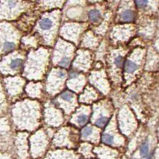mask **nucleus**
I'll list each match as a JSON object with an SVG mask.
<instances>
[{
  "mask_svg": "<svg viewBox=\"0 0 159 159\" xmlns=\"http://www.w3.org/2000/svg\"><path fill=\"white\" fill-rule=\"evenodd\" d=\"M53 26H54V22L49 17H43L39 22V27L42 30H49L53 27Z\"/></svg>",
  "mask_w": 159,
  "mask_h": 159,
  "instance_id": "f257e3e1",
  "label": "nucleus"
},
{
  "mask_svg": "<svg viewBox=\"0 0 159 159\" xmlns=\"http://www.w3.org/2000/svg\"><path fill=\"white\" fill-rule=\"evenodd\" d=\"M134 12L131 10H126L121 15V20L124 22H132L134 20Z\"/></svg>",
  "mask_w": 159,
  "mask_h": 159,
  "instance_id": "f03ea898",
  "label": "nucleus"
},
{
  "mask_svg": "<svg viewBox=\"0 0 159 159\" xmlns=\"http://www.w3.org/2000/svg\"><path fill=\"white\" fill-rule=\"evenodd\" d=\"M89 18L91 20V22H94V23H97L98 22L101 18V15L100 11L98 10H91L88 14Z\"/></svg>",
  "mask_w": 159,
  "mask_h": 159,
  "instance_id": "7ed1b4c3",
  "label": "nucleus"
},
{
  "mask_svg": "<svg viewBox=\"0 0 159 159\" xmlns=\"http://www.w3.org/2000/svg\"><path fill=\"white\" fill-rule=\"evenodd\" d=\"M137 69V65L134 62L131 60H128L125 63V70L128 74H133L134 73Z\"/></svg>",
  "mask_w": 159,
  "mask_h": 159,
  "instance_id": "20e7f679",
  "label": "nucleus"
},
{
  "mask_svg": "<svg viewBox=\"0 0 159 159\" xmlns=\"http://www.w3.org/2000/svg\"><path fill=\"white\" fill-rule=\"evenodd\" d=\"M109 121H110V118H109L108 117L101 116V117H99L98 118H97L94 123H95V126H97L98 127L103 128V127H105L108 124Z\"/></svg>",
  "mask_w": 159,
  "mask_h": 159,
  "instance_id": "39448f33",
  "label": "nucleus"
},
{
  "mask_svg": "<svg viewBox=\"0 0 159 159\" xmlns=\"http://www.w3.org/2000/svg\"><path fill=\"white\" fill-rule=\"evenodd\" d=\"M60 98L65 101H72L74 99V95L70 91H64L60 94Z\"/></svg>",
  "mask_w": 159,
  "mask_h": 159,
  "instance_id": "423d86ee",
  "label": "nucleus"
},
{
  "mask_svg": "<svg viewBox=\"0 0 159 159\" xmlns=\"http://www.w3.org/2000/svg\"><path fill=\"white\" fill-rule=\"evenodd\" d=\"M58 65L62 68H68L70 65V58L68 56H64L59 60Z\"/></svg>",
  "mask_w": 159,
  "mask_h": 159,
  "instance_id": "0eeeda50",
  "label": "nucleus"
},
{
  "mask_svg": "<svg viewBox=\"0 0 159 159\" xmlns=\"http://www.w3.org/2000/svg\"><path fill=\"white\" fill-rule=\"evenodd\" d=\"M23 61L21 58H15L10 63V67L13 70H18L22 66Z\"/></svg>",
  "mask_w": 159,
  "mask_h": 159,
  "instance_id": "6e6552de",
  "label": "nucleus"
},
{
  "mask_svg": "<svg viewBox=\"0 0 159 159\" xmlns=\"http://www.w3.org/2000/svg\"><path fill=\"white\" fill-rule=\"evenodd\" d=\"M88 120H89V118H88V116L87 114H79V115L77 117L76 121H77L78 124H79L81 126H83L85 124H87Z\"/></svg>",
  "mask_w": 159,
  "mask_h": 159,
  "instance_id": "1a4fd4ad",
  "label": "nucleus"
},
{
  "mask_svg": "<svg viewBox=\"0 0 159 159\" xmlns=\"http://www.w3.org/2000/svg\"><path fill=\"white\" fill-rule=\"evenodd\" d=\"M15 48V44L13 43V42H10V41H7V42H5L3 44V51L5 52H10V51H13Z\"/></svg>",
  "mask_w": 159,
  "mask_h": 159,
  "instance_id": "9d476101",
  "label": "nucleus"
},
{
  "mask_svg": "<svg viewBox=\"0 0 159 159\" xmlns=\"http://www.w3.org/2000/svg\"><path fill=\"white\" fill-rule=\"evenodd\" d=\"M102 141L107 145H112L114 143V137L109 134H104L102 135Z\"/></svg>",
  "mask_w": 159,
  "mask_h": 159,
  "instance_id": "9b49d317",
  "label": "nucleus"
},
{
  "mask_svg": "<svg viewBox=\"0 0 159 159\" xmlns=\"http://www.w3.org/2000/svg\"><path fill=\"white\" fill-rule=\"evenodd\" d=\"M124 63V58H123L122 55H118L114 58V64L115 66L117 68H122Z\"/></svg>",
  "mask_w": 159,
  "mask_h": 159,
  "instance_id": "f8f14e48",
  "label": "nucleus"
},
{
  "mask_svg": "<svg viewBox=\"0 0 159 159\" xmlns=\"http://www.w3.org/2000/svg\"><path fill=\"white\" fill-rule=\"evenodd\" d=\"M149 151V145L147 144V142H144L142 143L141 145V148H140V153H141V157H145L147 155Z\"/></svg>",
  "mask_w": 159,
  "mask_h": 159,
  "instance_id": "ddd939ff",
  "label": "nucleus"
},
{
  "mask_svg": "<svg viewBox=\"0 0 159 159\" xmlns=\"http://www.w3.org/2000/svg\"><path fill=\"white\" fill-rule=\"evenodd\" d=\"M93 132V129L90 127H85L83 130V132H82V134H83V137H89Z\"/></svg>",
  "mask_w": 159,
  "mask_h": 159,
  "instance_id": "4468645a",
  "label": "nucleus"
},
{
  "mask_svg": "<svg viewBox=\"0 0 159 159\" xmlns=\"http://www.w3.org/2000/svg\"><path fill=\"white\" fill-rule=\"evenodd\" d=\"M149 0H135V3L138 7L143 8L147 6Z\"/></svg>",
  "mask_w": 159,
  "mask_h": 159,
  "instance_id": "2eb2a0df",
  "label": "nucleus"
}]
</instances>
